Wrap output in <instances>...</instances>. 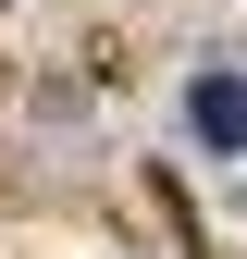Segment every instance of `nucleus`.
Listing matches in <instances>:
<instances>
[{"instance_id": "nucleus-1", "label": "nucleus", "mask_w": 247, "mask_h": 259, "mask_svg": "<svg viewBox=\"0 0 247 259\" xmlns=\"http://www.w3.org/2000/svg\"><path fill=\"white\" fill-rule=\"evenodd\" d=\"M185 123H198V148H247V74L235 62H210V74L185 87Z\"/></svg>"}]
</instances>
